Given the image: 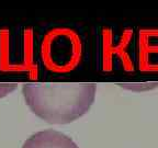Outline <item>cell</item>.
<instances>
[{
  "mask_svg": "<svg viewBox=\"0 0 158 148\" xmlns=\"http://www.w3.org/2000/svg\"><path fill=\"white\" fill-rule=\"evenodd\" d=\"M81 41L70 29L49 31L42 44V60L48 70L66 72L74 69L81 58Z\"/></svg>",
  "mask_w": 158,
  "mask_h": 148,
  "instance_id": "2",
  "label": "cell"
},
{
  "mask_svg": "<svg viewBox=\"0 0 158 148\" xmlns=\"http://www.w3.org/2000/svg\"><path fill=\"white\" fill-rule=\"evenodd\" d=\"M22 148H79L72 138L53 130L37 132L24 142Z\"/></svg>",
  "mask_w": 158,
  "mask_h": 148,
  "instance_id": "3",
  "label": "cell"
},
{
  "mask_svg": "<svg viewBox=\"0 0 158 148\" xmlns=\"http://www.w3.org/2000/svg\"><path fill=\"white\" fill-rule=\"evenodd\" d=\"M94 84H24L22 93L30 110L51 124H68L90 110Z\"/></svg>",
  "mask_w": 158,
  "mask_h": 148,
  "instance_id": "1",
  "label": "cell"
},
{
  "mask_svg": "<svg viewBox=\"0 0 158 148\" xmlns=\"http://www.w3.org/2000/svg\"><path fill=\"white\" fill-rule=\"evenodd\" d=\"M15 89V84H0V98L6 97Z\"/></svg>",
  "mask_w": 158,
  "mask_h": 148,
  "instance_id": "4",
  "label": "cell"
}]
</instances>
